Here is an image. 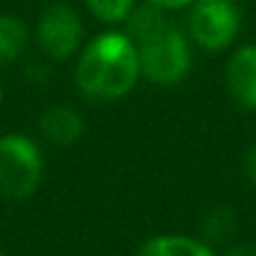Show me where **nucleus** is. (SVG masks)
<instances>
[{"mask_svg":"<svg viewBox=\"0 0 256 256\" xmlns=\"http://www.w3.org/2000/svg\"><path fill=\"white\" fill-rule=\"evenodd\" d=\"M126 36L138 53L141 76L158 86H174L191 70V46L178 26L171 23L164 8L144 6L126 18Z\"/></svg>","mask_w":256,"mask_h":256,"instance_id":"1","label":"nucleus"},{"mask_svg":"<svg viewBox=\"0 0 256 256\" xmlns=\"http://www.w3.org/2000/svg\"><path fill=\"white\" fill-rule=\"evenodd\" d=\"M141 78L138 53L126 33H103L90 40L76 66V86L86 98L118 100Z\"/></svg>","mask_w":256,"mask_h":256,"instance_id":"2","label":"nucleus"},{"mask_svg":"<svg viewBox=\"0 0 256 256\" xmlns=\"http://www.w3.org/2000/svg\"><path fill=\"white\" fill-rule=\"evenodd\" d=\"M43 156L36 141L23 134L0 136V196L23 201L40 186Z\"/></svg>","mask_w":256,"mask_h":256,"instance_id":"3","label":"nucleus"},{"mask_svg":"<svg viewBox=\"0 0 256 256\" xmlns=\"http://www.w3.org/2000/svg\"><path fill=\"white\" fill-rule=\"evenodd\" d=\"M241 16L231 0H196L188 10V38L204 50H224L234 43Z\"/></svg>","mask_w":256,"mask_h":256,"instance_id":"4","label":"nucleus"},{"mask_svg":"<svg viewBox=\"0 0 256 256\" xmlns=\"http://www.w3.org/2000/svg\"><path fill=\"white\" fill-rule=\"evenodd\" d=\"M36 33H38V43L48 58L68 60L76 53V48L80 46L83 23H80V16L70 6L56 3L40 13Z\"/></svg>","mask_w":256,"mask_h":256,"instance_id":"5","label":"nucleus"},{"mask_svg":"<svg viewBox=\"0 0 256 256\" xmlns=\"http://www.w3.org/2000/svg\"><path fill=\"white\" fill-rule=\"evenodd\" d=\"M226 86L238 106L256 110V46L236 48L226 66Z\"/></svg>","mask_w":256,"mask_h":256,"instance_id":"6","label":"nucleus"},{"mask_svg":"<svg viewBox=\"0 0 256 256\" xmlns=\"http://www.w3.org/2000/svg\"><path fill=\"white\" fill-rule=\"evenodd\" d=\"M40 136L53 146H73L83 136V118L78 110L56 106L40 116Z\"/></svg>","mask_w":256,"mask_h":256,"instance_id":"7","label":"nucleus"},{"mask_svg":"<svg viewBox=\"0 0 256 256\" xmlns=\"http://www.w3.org/2000/svg\"><path fill=\"white\" fill-rule=\"evenodd\" d=\"M136 256H214L211 248L191 236H156L148 238Z\"/></svg>","mask_w":256,"mask_h":256,"instance_id":"8","label":"nucleus"},{"mask_svg":"<svg viewBox=\"0 0 256 256\" xmlns=\"http://www.w3.org/2000/svg\"><path fill=\"white\" fill-rule=\"evenodd\" d=\"M26 46H28V28L13 16H0V66L18 60Z\"/></svg>","mask_w":256,"mask_h":256,"instance_id":"9","label":"nucleus"},{"mask_svg":"<svg viewBox=\"0 0 256 256\" xmlns=\"http://www.w3.org/2000/svg\"><path fill=\"white\" fill-rule=\"evenodd\" d=\"M234 226H236V216L228 206H216L204 218V234L211 241H224L234 231Z\"/></svg>","mask_w":256,"mask_h":256,"instance_id":"10","label":"nucleus"},{"mask_svg":"<svg viewBox=\"0 0 256 256\" xmlns=\"http://www.w3.org/2000/svg\"><path fill=\"white\" fill-rule=\"evenodd\" d=\"M90 13L103 23H120L131 16L134 0H86Z\"/></svg>","mask_w":256,"mask_h":256,"instance_id":"11","label":"nucleus"},{"mask_svg":"<svg viewBox=\"0 0 256 256\" xmlns=\"http://www.w3.org/2000/svg\"><path fill=\"white\" fill-rule=\"evenodd\" d=\"M244 174H246V178L251 184H256V141L244 154Z\"/></svg>","mask_w":256,"mask_h":256,"instance_id":"12","label":"nucleus"},{"mask_svg":"<svg viewBox=\"0 0 256 256\" xmlns=\"http://www.w3.org/2000/svg\"><path fill=\"white\" fill-rule=\"evenodd\" d=\"M151 6H158L164 10H178V8H191L196 0H148Z\"/></svg>","mask_w":256,"mask_h":256,"instance_id":"13","label":"nucleus"},{"mask_svg":"<svg viewBox=\"0 0 256 256\" xmlns=\"http://www.w3.org/2000/svg\"><path fill=\"white\" fill-rule=\"evenodd\" d=\"M226 256H256V244H238Z\"/></svg>","mask_w":256,"mask_h":256,"instance_id":"14","label":"nucleus"},{"mask_svg":"<svg viewBox=\"0 0 256 256\" xmlns=\"http://www.w3.org/2000/svg\"><path fill=\"white\" fill-rule=\"evenodd\" d=\"M0 100H3V88H0Z\"/></svg>","mask_w":256,"mask_h":256,"instance_id":"15","label":"nucleus"},{"mask_svg":"<svg viewBox=\"0 0 256 256\" xmlns=\"http://www.w3.org/2000/svg\"><path fill=\"white\" fill-rule=\"evenodd\" d=\"M0 256H3V251H0Z\"/></svg>","mask_w":256,"mask_h":256,"instance_id":"16","label":"nucleus"}]
</instances>
